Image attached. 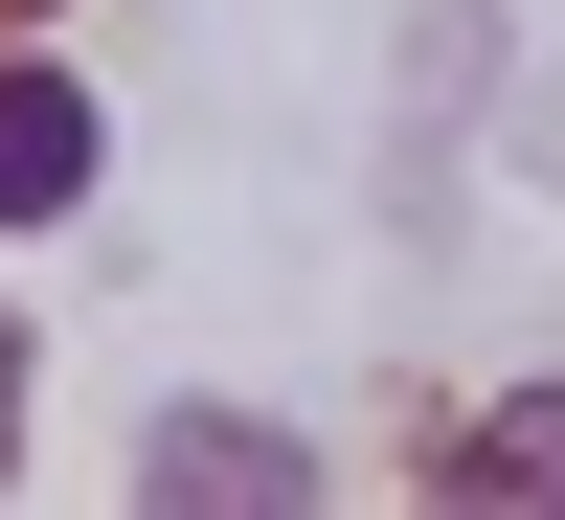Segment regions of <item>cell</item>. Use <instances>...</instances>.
I'll return each instance as SVG.
<instances>
[{
    "instance_id": "cell-1",
    "label": "cell",
    "mask_w": 565,
    "mask_h": 520,
    "mask_svg": "<svg viewBox=\"0 0 565 520\" xmlns=\"http://www.w3.org/2000/svg\"><path fill=\"white\" fill-rule=\"evenodd\" d=\"M90 159H114V114H90L45 45H0V226H45V204H90Z\"/></svg>"
},
{
    "instance_id": "cell-2",
    "label": "cell",
    "mask_w": 565,
    "mask_h": 520,
    "mask_svg": "<svg viewBox=\"0 0 565 520\" xmlns=\"http://www.w3.org/2000/svg\"><path fill=\"white\" fill-rule=\"evenodd\" d=\"M136 498H317V453L249 431V407H159L136 431Z\"/></svg>"
},
{
    "instance_id": "cell-3",
    "label": "cell",
    "mask_w": 565,
    "mask_h": 520,
    "mask_svg": "<svg viewBox=\"0 0 565 520\" xmlns=\"http://www.w3.org/2000/svg\"><path fill=\"white\" fill-rule=\"evenodd\" d=\"M430 498H565V407H476V431H430Z\"/></svg>"
},
{
    "instance_id": "cell-4",
    "label": "cell",
    "mask_w": 565,
    "mask_h": 520,
    "mask_svg": "<svg viewBox=\"0 0 565 520\" xmlns=\"http://www.w3.org/2000/svg\"><path fill=\"white\" fill-rule=\"evenodd\" d=\"M23 407H45V340L0 317V476H23Z\"/></svg>"
},
{
    "instance_id": "cell-5",
    "label": "cell",
    "mask_w": 565,
    "mask_h": 520,
    "mask_svg": "<svg viewBox=\"0 0 565 520\" xmlns=\"http://www.w3.org/2000/svg\"><path fill=\"white\" fill-rule=\"evenodd\" d=\"M45 23H68V0H0V45H45Z\"/></svg>"
}]
</instances>
